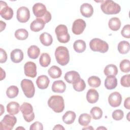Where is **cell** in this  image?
I'll return each instance as SVG.
<instances>
[{
  "instance_id": "obj_1",
  "label": "cell",
  "mask_w": 130,
  "mask_h": 130,
  "mask_svg": "<svg viewBox=\"0 0 130 130\" xmlns=\"http://www.w3.org/2000/svg\"><path fill=\"white\" fill-rule=\"evenodd\" d=\"M48 105L55 112H62L64 109L63 98L60 95H52L48 100Z\"/></svg>"
},
{
  "instance_id": "obj_2",
  "label": "cell",
  "mask_w": 130,
  "mask_h": 130,
  "mask_svg": "<svg viewBox=\"0 0 130 130\" xmlns=\"http://www.w3.org/2000/svg\"><path fill=\"white\" fill-rule=\"evenodd\" d=\"M101 9L104 13L108 15L118 14L121 10L119 5L111 0L102 1Z\"/></svg>"
},
{
  "instance_id": "obj_3",
  "label": "cell",
  "mask_w": 130,
  "mask_h": 130,
  "mask_svg": "<svg viewBox=\"0 0 130 130\" xmlns=\"http://www.w3.org/2000/svg\"><path fill=\"white\" fill-rule=\"evenodd\" d=\"M55 57L58 64L62 66L67 64L70 60L68 48L64 46H58L55 50Z\"/></svg>"
},
{
  "instance_id": "obj_4",
  "label": "cell",
  "mask_w": 130,
  "mask_h": 130,
  "mask_svg": "<svg viewBox=\"0 0 130 130\" xmlns=\"http://www.w3.org/2000/svg\"><path fill=\"white\" fill-rule=\"evenodd\" d=\"M89 47L91 50L94 52L105 53L109 49L108 43L99 38H94L89 42Z\"/></svg>"
},
{
  "instance_id": "obj_5",
  "label": "cell",
  "mask_w": 130,
  "mask_h": 130,
  "mask_svg": "<svg viewBox=\"0 0 130 130\" xmlns=\"http://www.w3.org/2000/svg\"><path fill=\"white\" fill-rule=\"evenodd\" d=\"M58 41L61 43H68L70 39V35L68 34V28L66 25L60 24L58 25L55 29Z\"/></svg>"
},
{
  "instance_id": "obj_6",
  "label": "cell",
  "mask_w": 130,
  "mask_h": 130,
  "mask_svg": "<svg viewBox=\"0 0 130 130\" xmlns=\"http://www.w3.org/2000/svg\"><path fill=\"white\" fill-rule=\"evenodd\" d=\"M21 87L24 95L27 98H31L34 96L35 88L32 81L24 79L21 81Z\"/></svg>"
},
{
  "instance_id": "obj_7",
  "label": "cell",
  "mask_w": 130,
  "mask_h": 130,
  "mask_svg": "<svg viewBox=\"0 0 130 130\" xmlns=\"http://www.w3.org/2000/svg\"><path fill=\"white\" fill-rule=\"evenodd\" d=\"M24 120L28 122L32 121L35 118V113L33 112L32 105L28 103H23L20 108Z\"/></svg>"
},
{
  "instance_id": "obj_8",
  "label": "cell",
  "mask_w": 130,
  "mask_h": 130,
  "mask_svg": "<svg viewBox=\"0 0 130 130\" xmlns=\"http://www.w3.org/2000/svg\"><path fill=\"white\" fill-rule=\"evenodd\" d=\"M17 122L15 116L12 115H6L0 122V129L2 130H11Z\"/></svg>"
},
{
  "instance_id": "obj_9",
  "label": "cell",
  "mask_w": 130,
  "mask_h": 130,
  "mask_svg": "<svg viewBox=\"0 0 130 130\" xmlns=\"http://www.w3.org/2000/svg\"><path fill=\"white\" fill-rule=\"evenodd\" d=\"M0 14L2 18L6 20H10L13 16V9L9 7L7 3L3 1L0 2Z\"/></svg>"
},
{
  "instance_id": "obj_10",
  "label": "cell",
  "mask_w": 130,
  "mask_h": 130,
  "mask_svg": "<svg viewBox=\"0 0 130 130\" xmlns=\"http://www.w3.org/2000/svg\"><path fill=\"white\" fill-rule=\"evenodd\" d=\"M30 18L29 9L24 6L19 8L17 11V19L21 23H25Z\"/></svg>"
},
{
  "instance_id": "obj_11",
  "label": "cell",
  "mask_w": 130,
  "mask_h": 130,
  "mask_svg": "<svg viewBox=\"0 0 130 130\" xmlns=\"http://www.w3.org/2000/svg\"><path fill=\"white\" fill-rule=\"evenodd\" d=\"M25 75L29 77L35 78L37 74V66L34 62H26L24 66Z\"/></svg>"
},
{
  "instance_id": "obj_12",
  "label": "cell",
  "mask_w": 130,
  "mask_h": 130,
  "mask_svg": "<svg viewBox=\"0 0 130 130\" xmlns=\"http://www.w3.org/2000/svg\"><path fill=\"white\" fill-rule=\"evenodd\" d=\"M85 27V21L82 19H77L73 22L72 30L74 34L79 35L83 32Z\"/></svg>"
},
{
  "instance_id": "obj_13",
  "label": "cell",
  "mask_w": 130,
  "mask_h": 130,
  "mask_svg": "<svg viewBox=\"0 0 130 130\" xmlns=\"http://www.w3.org/2000/svg\"><path fill=\"white\" fill-rule=\"evenodd\" d=\"M32 12L37 18L42 19L46 15L47 10L46 6L42 3H36L32 7Z\"/></svg>"
},
{
  "instance_id": "obj_14",
  "label": "cell",
  "mask_w": 130,
  "mask_h": 130,
  "mask_svg": "<svg viewBox=\"0 0 130 130\" xmlns=\"http://www.w3.org/2000/svg\"><path fill=\"white\" fill-rule=\"evenodd\" d=\"M122 102V96L120 93L115 91L111 93L108 97L109 105L112 107H119Z\"/></svg>"
},
{
  "instance_id": "obj_15",
  "label": "cell",
  "mask_w": 130,
  "mask_h": 130,
  "mask_svg": "<svg viewBox=\"0 0 130 130\" xmlns=\"http://www.w3.org/2000/svg\"><path fill=\"white\" fill-rule=\"evenodd\" d=\"M64 78L68 83L73 84L80 79V76L77 72L71 71L65 74Z\"/></svg>"
},
{
  "instance_id": "obj_16",
  "label": "cell",
  "mask_w": 130,
  "mask_h": 130,
  "mask_svg": "<svg viewBox=\"0 0 130 130\" xmlns=\"http://www.w3.org/2000/svg\"><path fill=\"white\" fill-rule=\"evenodd\" d=\"M45 24L46 23L42 19L37 18L30 23V28L34 32H38L44 28Z\"/></svg>"
},
{
  "instance_id": "obj_17",
  "label": "cell",
  "mask_w": 130,
  "mask_h": 130,
  "mask_svg": "<svg viewBox=\"0 0 130 130\" xmlns=\"http://www.w3.org/2000/svg\"><path fill=\"white\" fill-rule=\"evenodd\" d=\"M80 12L83 16L90 17L93 14V8L90 4L84 3L80 7Z\"/></svg>"
},
{
  "instance_id": "obj_18",
  "label": "cell",
  "mask_w": 130,
  "mask_h": 130,
  "mask_svg": "<svg viewBox=\"0 0 130 130\" xmlns=\"http://www.w3.org/2000/svg\"><path fill=\"white\" fill-rule=\"evenodd\" d=\"M50 80L46 75H41L38 77L36 80V84L38 87L41 89H44L48 87Z\"/></svg>"
},
{
  "instance_id": "obj_19",
  "label": "cell",
  "mask_w": 130,
  "mask_h": 130,
  "mask_svg": "<svg viewBox=\"0 0 130 130\" xmlns=\"http://www.w3.org/2000/svg\"><path fill=\"white\" fill-rule=\"evenodd\" d=\"M52 90L54 92L63 93L66 89V85L62 80H57L54 81L52 85Z\"/></svg>"
},
{
  "instance_id": "obj_20",
  "label": "cell",
  "mask_w": 130,
  "mask_h": 130,
  "mask_svg": "<svg viewBox=\"0 0 130 130\" xmlns=\"http://www.w3.org/2000/svg\"><path fill=\"white\" fill-rule=\"evenodd\" d=\"M11 60L15 63H19L23 59V53L19 49H15L12 50L10 54Z\"/></svg>"
},
{
  "instance_id": "obj_21",
  "label": "cell",
  "mask_w": 130,
  "mask_h": 130,
  "mask_svg": "<svg viewBox=\"0 0 130 130\" xmlns=\"http://www.w3.org/2000/svg\"><path fill=\"white\" fill-rule=\"evenodd\" d=\"M99 94L98 92L94 89H89L86 93V100L89 103H95L99 100Z\"/></svg>"
},
{
  "instance_id": "obj_22",
  "label": "cell",
  "mask_w": 130,
  "mask_h": 130,
  "mask_svg": "<svg viewBox=\"0 0 130 130\" xmlns=\"http://www.w3.org/2000/svg\"><path fill=\"white\" fill-rule=\"evenodd\" d=\"M117 85V80L114 76L110 75L107 77L105 80V86L109 90L114 89Z\"/></svg>"
},
{
  "instance_id": "obj_23",
  "label": "cell",
  "mask_w": 130,
  "mask_h": 130,
  "mask_svg": "<svg viewBox=\"0 0 130 130\" xmlns=\"http://www.w3.org/2000/svg\"><path fill=\"white\" fill-rule=\"evenodd\" d=\"M20 105L16 102H11L7 105V112L12 115H14L18 113L20 111Z\"/></svg>"
},
{
  "instance_id": "obj_24",
  "label": "cell",
  "mask_w": 130,
  "mask_h": 130,
  "mask_svg": "<svg viewBox=\"0 0 130 130\" xmlns=\"http://www.w3.org/2000/svg\"><path fill=\"white\" fill-rule=\"evenodd\" d=\"M76 117V115L75 113L72 111H68L65 113V114L62 116L63 121L67 124H71L73 123Z\"/></svg>"
},
{
  "instance_id": "obj_25",
  "label": "cell",
  "mask_w": 130,
  "mask_h": 130,
  "mask_svg": "<svg viewBox=\"0 0 130 130\" xmlns=\"http://www.w3.org/2000/svg\"><path fill=\"white\" fill-rule=\"evenodd\" d=\"M41 43L44 46H48L52 44L53 39L51 35L47 32H43L40 36Z\"/></svg>"
},
{
  "instance_id": "obj_26",
  "label": "cell",
  "mask_w": 130,
  "mask_h": 130,
  "mask_svg": "<svg viewBox=\"0 0 130 130\" xmlns=\"http://www.w3.org/2000/svg\"><path fill=\"white\" fill-rule=\"evenodd\" d=\"M48 73L50 77L53 79L59 78L62 74L61 70L58 67L56 66L51 67L48 70Z\"/></svg>"
},
{
  "instance_id": "obj_27",
  "label": "cell",
  "mask_w": 130,
  "mask_h": 130,
  "mask_svg": "<svg viewBox=\"0 0 130 130\" xmlns=\"http://www.w3.org/2000/svg\"><path fill=\"white\" fill-rule=\"evenodd\" d=\"M40 53L39 48L36 45H31L27 49V55L31 59L37 58L40 55Z\"/></svg>"
},
{
  "instance_id": "obj_28",
  "label": "cell",
  "mask_w": 130,
  "mask_h": 130,
  "mask_svg": "<svg viewBox=\"0 0 130 130\" xmlns=\"http://www.w3.org/2000/svg\"><path fill=\"white\" fill-rule=\"evenodd\" d=\"M121 21L118 18L113 17L109 20L108 26L111 30L113 31H117L119 29L121 26Z\"/></svg>"
},
{
  "instance_id": "obj_29",
  "label": "cell",
  "mask_w": 130,
  "mask_h": 130,
  "mask_svg": "<svg viewBox=\"0 0 130 130\" xmlns=\"http://www.w3.org/2000/svg\"><path fill=\"white\" fill-rule=\"evenodd\" d=\"M74 50L78 53H82L86 49V43L82 40H76L73 44Z\"/></svg>"
},
{
  "instance_id": "obj_30",
  "label": "cell",
  "mask_w": 130,
  "mask_h": 130,
  "mask_svg": "<svg viewBox=\"0 0 130 130\" xmlns=\"http://www.w3.org/2000/svg\"><path fill=\"white\" fill-rule=\"evenodd\" d=\"M104 74L107 76H114L117 75L118 73V69L117 67L113 64H110L107 65L104 69Z\"/></svg>"
},
{
  "instance_id": "obj_31",
  "label": "cell",
  "mask_w": 130,
  "mask_h": 130,
  "mask_svg": "<svg viewBox=\"0 0 130 130\" xmlns=\"http://www.w3.org/2000/svg\"><path fill=\"white\" fill-rule=\"evenodd\" d=\"M117 48L120 53L122 54H126L129 50V43L127 41H122L119 43Z\"/></svg>"
},
{
  "instance_id": "obj_32",
  "label": "cell",
  "mask_w": 130,
  "mask_h": 130,
  "mask_svg": "<svg viewBox=\"0 0 130 130\" xmlns=\"http://www.w3.org/2000/svg\"><path fill=\"white\" fill-rule=\"evenodd\" d=\"M39 62L43 67H48L51 62V57L49 54L47 53H42L40 57Z\"/></svg>"
},
{
  "instance_id": "obj_33",
  "label": "cell",
  "mask_w": 130,
  "mask_h": 130,
  "mask_svg": "<svg viewBox=\"0 0 130 130\" xmlns=\"http://www.w3.org/2000/svg\"><path fill=\"white\" fill-rule=\"evenodd\" d=\"M91 117L87 113H83L81 114L78 119L79 123L84 126H87L91 121Z\"/></svg>"
},
{
  "instance_id": "obj_34",
  "label": "cell",
  "mask_w": 130,
  "mask_h": 130,
  "mask_svg": "<svg viewBox=\"0 0 130 130\" xmlns=\"http://www.w3.org/2000/svg\"><path fill=\"white\" fill-rule=\"evenodd\" d=\"M28 36V31L27 30L23 28L18 29L15 32V37L19 40H24L27 38Z\"/></svg>"
},
{
  "instance_id": "obj_35",
  "label": "cell",
  "mask_w": 130,
  "mask_h": 130,
  "mask_svg": "<svg viewBox=\"0 0 130 130\" xmlns=\"http://www.w3.org/2000/svg\"><path fill=\"white\" fill-rule=\"evenodd\" d=\"M19 89L16 86H11L9 87L6 91V94L9 98L12 99L16 97L18 94Z\"/></svg>"
},
{
  "instance_id": "obj_36",
  "label": "cell",
  "mask_w": 130,
  "mask_h": 130,
  "mask_svg": "<svg viewBox=\"0 0 130 130\" xmlns=\"http://www.w3.org/2000/svg\"><path fill=\"white\" fill-rule=\"evenodd\" d=\"M90 112L92 118L95 120L101 119L103 116V111L98 107H94L92 108Z\"/></svg>"
},
{
  "instance_id": "obj_37",
  "label": "cell",
  "mask_w": 130,
  "mask_h": 130,
  "mask_svg": "<svg viewBox=\"0 0 130 130\" xmlns=\"http://www.w3.org/2000/svg\"><path fill=\"white\" fill-rule=\"evenodd\" d=\"M88 83L90 87L96 88L100 86L101 81L99 77L95 76H92L88 79Z\"/></svg>"
},
{
  "instance_id": "obj_38",
  "label": "cell",
  "mask_w": 130,
  "mask_h": 130,
  "mask_svg": "<svg viewBox=\"0 0 130 130\" xmlns=\"http://www.w3.org/2000/svg\"><path fill=\"white\" fill-rule=\"evenodd\" d=\"M73 87L75 90L80 92L83 91L86 87L85 81L82 79H81L76 82L73 84Z\"/></svg>"
},
{
  "instance_id": "obj_39",
  "label": "cell",
  "mask_w": 130,
  "mask_h": 130,
  "mask_svg": "<svg viewBox=\"0 0 130 130\" xmlns=\"http://www.w3.org/2000/svg\"><path fill=\"white\" fill-rule=\"evenodd\" d=\"M121 71L123 73H128L130 71V62L128 59L122 60L119 64Z\"/></svg>"
},
{
  "instance_id": "obj_40",
  "label": "cell",
  "mask_w": 130,
  "mask_h": 130,
  "mask_svg": "<svg viewBox=\"0 0 130 130\" xmlns=\"http://www.w3.org/2000/svg\"><path fill=\"white\" fill-rule=\"evenodd\" d=\"M112 118L115 120H121L123 116L124 113L123 111L120 109H117L114 111L112 114Z\"/></svg>"
},
{
  "instance_id": "obj_41",
  "label": "cell",
  "mask_w": 130,
  "mask_h": 130,
  "mask_svg": "<svg viewBox=\"0 0 130 130\" xmlns=\"http://www.w3.org/2000/svg\"><path fill=\"white\" fill-rule=\"evenodd\" d=\"M129 78L130 75H125L123 76L120 79V84L121 85L125 87H129L130 86L129 84Z\"/></svg>"
},
{
  "instance_id": "obj_42",
  "label": "cell",
  "mask_w": 130,
  "mask_h": 130,
  "mask_svg": "<svg viewBox=\"0 0 130 130\" xmlns=\"http://www.w3.org/2000/svg\"><path fill=\"white\" fill-rule=\"evenodd\" d=\"M121 35L126 38L129 39L130 38V25L129 24L125 25L123 26L121 31Z\"/></svg>"
},
{
  "instance_id": "obj_43",
  "label": "cell",
  "mask_w": 130,
  "mask_h": 130,
  "mask_svg": "<svg viewBox=\"0 0 130 130\" xmlns=\"http://www.w3.org/2000/svg\"><path fill=\"white\" fill-rule=\"evenodd\" d=\"M29 129L30 130H42L43 129V124L39 121H36L31 124Z\"/></svg>"
},
{
  "instance_id": "obj_44",
  "label": "cell",
  "mask_w": 130,
  "mask_h": 130,
  "mask_svg": "<svg viewBox=\"0 0 130 130\" xmlns=\"http://www.w3.org/2000/svg\"><path fill=\"white\" fill-rule=\"evenodd\" d=\"M1 50V58H0V62L4 63L6 61L7 59V54L6 52L2 48L0 49Z\"/></svg>"
},
{
  "instance_id": "obj_45",
  "label": "cell",
  "mask_w": 130,
  "mask_h": 130,
  "mask_svg": "<svg viewBox=\"0 0 130 130\" xmlns=\"http://www.w3.org/2000/svg\"><path fill=\"white\" fill-rule=\"evenodd\" d=\"M124 107L127 109H130V99L129 97L127 98L124 102Z\"/></svg>"
},
{
  "instance_id": "obj_46",
  "label": "cell",
  "mask_w": 130,
  "mask_h": 130,
  "mask_svg": "<svg viewBox=\"0 0 130 130\" xmlns=\"http://www.w3.org/2000/svg\"><path fill=\"white\" fill-rule=\"evenodd\" d=\"M53 129H62L64 130V128L60 124H57L55 125V126L53 127Z\"/></svg>"
},
{
  "instance_id": "obj_47",
  "label": "cell",
  "mask_w": 130,
  "mask_h": 130,
  "mask_svg": "<svg viewBox=\"0 0 130 130\" xmlns=\"http://www.w3.org/2000/svg\"><path fill=\"white\" fill-rule=\"evenodd\" d=\"M6 26V24L5 22L2 21H1V31H3L4 29H5V27Z\"/></svg>"
},
{
  "instance_id": "obj_48",
  "label": "cell",
  "mask_w": 130,
  "mask_h": 130,
  "mask_svg": "<svg viewBox=\"0 0 130 130\" xmlns=\"http://www.w3.org/2000/svg\"><path fill=\"white\" fill-rule=\"evenodd\" d=\"M93 129V127H92L91 126H90V127H85V128H83V129Z\"/></svg>"
},
{
  "instance_id": "obj_49",
  "label": "cell",
  "mask_w": 130,
  "mask_h": 130,
  "mask_svg": "<svg viewBox=\"0 0 130 130\" xmlns=\"http://www.w3.org/2000/svg\"><path fill=\"white\" fill-rule=\"evenodd\" d=\"M101 128H102H102H104V129H107V128H105V127H99V128H96V129H101Z\"/></svg>"
},
{
  "instance_id": "obj_50",
  "label": "cell",
  "mask_w": 130,
  "mask_h": 130,
  "mask_svg": "<svg viewBox=\"0 0 130 130\" xmlns=\"http://www.w3.org/2000/svg\"><path fill=\"white\" fill-rule=\"evenodd\" d=\"M19 128H23V129H25V128H22V127H17L16 129H19Z\"/></svg>"
}]
</instances>
